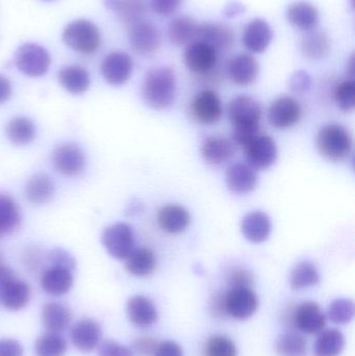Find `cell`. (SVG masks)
I'll return each instance as SVG.
<instances>
[{
  "label": "cell",
  "instance_id": "obj_1",
  "mask_svg": "<svg viewBox=\"0 0 355 356\" xmlns=\"http://www.w3.org/2000/svg\"><path fill=\"white\" fill-rule=\"evenodd\" d=\"M176 95V76L170 67L152 69L142 86L144 102L154 110H166L172 106Z\"/></svg>",
  "mask_w": 355,
  "mask_h": 356
},
{
  "label": "cell",
  "instance_id": "obj_2",
  "mask_svg": "<svg viewBox=\"0 0 355 356\" xmlns=\"http://www.w3.org/2000/svg\"><path fill=\"white\" fill-rule=\"evenodd\" d=\"M63 41L77 54H95L102 43L99 29L93 22L85 19L73 21L65 27Z\"/></svg>",
  "mask_w": 355,
  "mask_h": 356
},
{
  "label": "cell",
  "instance_id": "obj_3",
  "mask_svg": "<svg viewBox=\"0 0 355 356\" xmlns=\"http://www.w3.org/2000/svg\"><path fill=\"white\" fill-rule=\"evenodd\" d=\"M317 146L320 154L329 160H344L352 150V135L342 125H325L317 135Z\"/></svg>",
  "mask_w": 355,
  "mask_h": 356
},
{
  "label": "cell",
  "instance_id": "obj_4",
  "mask_svg": "<svg viewBox=\"0 0 355 356\" xmlns=\"http://www.w3.org/2000/svg\"><path fill=\"white\" fill-rule=\"evenodd\" d=\"M15 64L23 74L40 77L49 70L51 58L45 48L35 43H25L15 54Z\"/></svg>",
  "mask_w": 355,
  "mask_h": 356
},
{
  "label": "cell",
  "instance_id": "obj_5",
  "mask_svg": "<svg viewBox=\"0 0 355 356\" xmlns=\"http://www.w3.org/2000/svg\"><path fill=\"white\" fill-rule=\"evenodd\" d=\"M226 315L236 320H246L258 309L256 293L250 286H235L224 292Z\"/></svg>",
  "mask_w": 355,
  "mask_h": 356
},
{
  "label": "cell",
  "instance_id": "obj_6",
  "mask_svg": "<svg viewBox=\"0 0 355 356\" xmlns=\"http://www.w3.org/2000/svg\"><path fill=\"white\" fill-rule=\"evenodd\" d=\"M289 323L306 334H318L327 326V316L315 301H304L290 313Z\"/></svg>",
  "mask_w": 355,
  "mask_h": 356
},
{
  "label": "cell",
  "instance_id": "obj_7",
  "mask_svg": "<svg viewBox=\"0 0 355 356\" xmlns=\"http://www.w3.org/2000/svg\"><path fill=\"white\" fill-rule=\"evenodd\" d=\"M102 244L108 254L115 259H126L135 247V232L126 223H116L104 229L101 236Z\"/></svg>",
  "mask_w": 355,
  "mask_h": 356
},
{
  "label": "cell",
  "instance_id": "obj_8",
  "mask_svg": "<svg viewBox=\"0 0 355 356\" xmlns=\"http://www.w3.org/2000/svg\"><path fill=\"white\" fill-rule=\"evenodd\" d=\"M229 117L233 129L260 127L262 106L251 96L239 95L229 104Z\"/></svg>",
  "mask_w": 355,
  "mask_h": 356
},
{
  "label": "cell",
  "instance_id": "obj_9",
  "mask_svg": "<svg viewBox=\"0 0 355 356\" xmlns=\"http://www.w3.org/2000/svg\"><path fill=\"white\" fill-rule=\"evenodd\" d=\"M129 45L140 56H149L156 54L162 43V33L154 23L141 22L129 29Z\"/></svg>",
  "mask_w": 355,
  "mask_h": 356
},
{
  "label": "cell",
  "instance_id": "obj_10",
  "mask_svg": "<svg viewBox=\"0 0 355 356\" xmlns=\"http://www.w3.org/2000/svg\"><path fill=\"white\" fill-rule=\"evenodd\" d=\"M218 52L208 44L194 41L187 45L183 52L185 66L198 75L210 74L217 66Z\"/></svg>",
  "mask_w": 355,
  "mask_h": 356
},
{
  "label": "cell",
  "instance_id": "obj_11",
  "mask_svg": "<svg viewBox=\"0 0 355 356\" xmlns=\"http://www.w3.org/2000/svg\"><path fill=\"white\" fill-rule=\"evenodd\" d=\"M54 168L65 177H76L85 167V156L83 149L74 143L62 144L52 154Z\"/></svg>",
  "mask_w": 355,
  "mask_h": 356
},
{
  "label": "cell",
  "instance_id": "obj_12",
  "mask_svg": "<svg viewBox=\"0 0 355 356\" xmlns=\"http://www.w3.org/2000/svg\"><path fill=\"white\" fill-rule=\"evenodd\" d=\"M244 154L248 164L254 169H267L277 160V146L274 140L267 135H258L244 146Z\"/></svg>",
  "mask_w": 355,
  "mask_h": 356
},
{
  "label": "cell",
  "instance_id": "obj_13",
  "mask_svg": "<svg viewBox=\"0 0 355 356\" xmlns=\"http://www.w3.org/2000/svg\"><path fill=\"white\" fill-rule=\"evenodd\" d=\"M133 70V58L121 51L108 54L100 67V72L106 83L115 87L124 85L131 79Z\"/></svg>",
  "mask_w": 355,
  "mask_h": 356
},
{
  "label": "cell",
  "instance_id": "obj_14",
  "mask_svg": "<svg viewBox=\"0 0 355 356\" xmlns=\"http://www.w3.org/2000/svg\"><path fill=\"white\" fill-rule=\"evenodd\" d=\"M195 41L212 46L217 52H225L235 45L236 35L224 23H204L198 24Z\"/></svg>",
  "mask_w": 355,
  "mask_h": 356
},
{
  "label": "cell",
  "instance_id": "obj_15",
  "mask_svg": "<svg viewBox=\"0 0 355 356\" xmlns=\"http://www.w3.org/2000/svg\"><path fill=\"white\" fill-rule=\"evenodd\" d=\"M194 118L201 124H215L222 116V102L213 90H204L194 97L191 106Z\"/></svg>",
  "mask_w": 355,
  "mask_h": 356
},
{
  "label": "cell",
  "instance_id": "obj_16",
  "mask_svg": "<svg viewBox=\"0 0 355 356\" xmlns=\"http://www.w3.org/2000/svg\"><path fill=\"white\" fill-rule=\"evenodd\" d=\"M302 117V106L292 97H281L275 100L268 111L269 123L275 129H286L294 127Z\"/></svg>",
  "mask_w": 355,
  "mask_h": 356
},
{
  "label": "cell",
  "instance_id": "obj_17",
  "mask_svg": "<svg viewBox=\"0 0 355 356\" xmlns=\"http://www.w3.org/2000/svg\"><path fill=\"white\" fill-rule=\"evenodd\" d=\"M71 340L77 350L90 353L99 347L102 341V330L99 323L95 320H79L71 330Z\"/></svg>",
  "mask_w": 355,
  "mask_h": 356
},
{
  "label": "cell",
  "instance_id": "obj_18",
  "mask_svg": "<svg viewBox=\"0 0 355 356\" xmlns=\"http://www.w3.org/2000/svg\"><path fill=\"white\" fill-rule=\"evenodd\" d=\"M258 177L256 169L245 163H236L226 171L225 182L231 192L237 194H248L256 190Z\"/></svg>",
  "mask_w": 355,
  "mask_h": 356
},
{
  "label": "cell",
  "instance_id": "obj_19",
  "mask_svg": "<svg viewBox=\"0 0 355 356\" xmlns=\"http://www.w3.org/2000/svg\"><path fill=\"white\" fill-rule=\"evenodd\" d=\"M273 39V31L264 19H254L246 25L243 33L244 46L252 54L266 51Z\"/></svg>",
  "mask_w": 355,
  "mask_h": 356
},
{
  "label": "cell",
  "instance_id": "obj_20",
  "mask_svg": "<svg viewBox=\"0 0 355 356\" xmlns=\"http://www.w3.org/2000/svg\"><path fill=\"white\" fill-rule=\"evenodd\" d=\"M129 321L139 328H149L156 323L158 312L156 305L145 296L131 297L126 305Z\"/></svg>",
  "mask_w": 355,
  "mask_h": 356
},
{
  "label": "cell",
  "instance_id": "obj_21",
  "mask_svg": "<svg viewBox=\"0 0 355 356\" xmlns=\"http://www.w3.org/2000/svg\"><path fill=\"white\" fill-rule=\"evenodd\" d=\"M72 271L66 268L50 266L44 270L40 278L41 288L46 294L51 296H63L73 286Z\"/></svg>",
  "mask_w": 355,
  "mask_h": 356
},
{
  "label": "cell",
  "instance_id": "obj_22",
  "mask_svg": "<svg viewBox=\"0 0 355 356\" xmlns=\"http://www.w3.org/2000/svg\"><path fill=\"white\" fill-rule=\"evenodd\" d=\"M286 17L292 26L302 31H312L318 26L320 15L316 6L306 1H296L290 4Z\"/></svg>",
  "mask_w": 355,
  "mask_h": 356
},
{
  "label": "cell",
  "instance_id": "obj_23",
  "mask_svg": "<svg viewBox=\"0 0 355 356\" xmlns=\"http://www.w3.org/2000/svg\"><path fill=\"white\" fill-rule=\"evenodd\" d=\"M31 299V288L16 276L6 282L0 291V300L8 311L17 312L26 307Z\"/></svg>",
  "mask_w": 355,
  "mask_h": 356
},
{
  "label": "cell",
  "instance_id": "obj_24",
  "mask_svg": "<svg viewBox=\"0 0 355 356\" xmlns=\"http://www.w3.org/2000/svg\"><path fill=\"white\" fill-rule=\"evenodd\" d=\"M227 71L233 83L239 86H249L258 77V63L250 54H238L229 60Z\"/></svg>",
  "mask_w": 355,
  "mask_h": 356
},
{
  "label": "cell",
  "instance_id": "obj_25",
  "mask_svg": "<svg viewBox=\"0 0 355 356\" xmlns=\"http://www.w3.org/2000/svg\"><path fill=\"white\" fill-rule=\"evenodd\" d=\"M191 222L189 211L177 204H168L158 211V223L164 232L171 234H181Z\"/></svg>",
  "mask_w": 355,
  "mask_h": 356
},
{
  "label": "cell",
  "instance_id": "obj_26",
  "mask_svg": "<svg viewBox=\"0 0 355 356\" xmlns=\"http://www.w3.org/2000/svg\"><path fill=\"white\" fill-rule=\"evenodd\" d=\"M72 314L66 305L56 301L47 302L42 309V324L51 334L64 332L70 326Z\"/></svg>",
  "mask_w": 355,
  "mask_h": 356
},
{
  "label": "cell",
  "instance_id": "obj_27",
  "mask_svg": "<svg viewBox=\"0 0 355 356\" xmlns=\"http://www.w3.org/2000/svg\"><path fill=\"white\" fill-rule=\"evenodd\" d=\"M241 230L250 242L263 243L270 236L272 224L264 211H251L242 220Z\"/></svg>",
  "mask_w": 355,
  "mask_h": 356
},
{
  "label": "cell",
  "instance_id": "obj_28",
  "mask_svg": "<svg viewBox=\"0 0 355 356\" xmlns=\"http://www.w3.org/2000/svg\"><path fill=\"white\" fill-rule=\"evenodd\" d=\"M106 6L116 12L123 24L133 26L143 21L148 6L146 0H104Z\"/></svg>",
  "mask_w": 355,
  "mask_h": 356
},
{
  "label": "cell",
  "instance_id": "obj_29",
  "mask_svg": "<svg viewBox=\"0 0 355 356\" xmlns=\"http://www.w3.org/2000/svg\"><path fill=\"white\" fill-rule=\"evenodd\" d=\"M200 152L208 164L221 165L233 158L235 148L225 138L210 137L204 140Z\"/></svg>",
  "mask_w": 355,
  "mask_h": 356
},
{
  "label": "cell",
  "instance_id": "obj_30",
  "mask_svg": "<svg viewBox=\"0 0 355 356\" xmlns=\"http://www.w3.org/2000/svg\"><path fill=\"white\" fill-rule=\"evenodd\" d=\"M56 186L53 180L45 173H38L29 178L25 186V196L35 205L45 204L51 200Z\"/></svg>",
  "mask_w": 355,
  "mask_h": 356
},
{
  "label": "cell",
  "instance_id": "obj_31",
  "mask_svg": "<svg viewBox=\"0 0 355 356\" xmlns=\"http://www.w3.org/2000/svg\"><path fill=\"white\" fill-rule=\"evenodd\" d=\"M156 268V255L146 247L133 249L125 259V269L135 277H147L154 273Z\"/></svg>",
  "mask_w": 355,
  "mask_h": 356
},
{
  "label": "cell",
  "instance_id": "obj_32",
  "mask_svg": "<svg viewBox=\"0 0 355 356\" xmlns=\"http://www.w3.org/2000/svg\"><path fill=\"white\" fill-rule=\"evenodd\" d=\"M331 42L329 35L324 31H312L302 37L300 41V50L308 60H321L329 56Z\"/></svg>",
  "mask_w": 355,
  "mask_h": 356
},
{
  "label": "cell",
  "instance_id": "obj_33",
  "mask_svg": "<svg viewBox=\"0 0 355 356\" xmlns=\"http://www.w3.org/2000/svg\"><path fill=\"white\" fill-rule=\"evenodd\" d=\"M58 81L69 93L79 95L88 91L91 85L89 72L81 66H68L58 72Z\"/></svg>",
  "mask_w": 355,
  "mask_h": 356
},
{
  "label": "cell",
  "instance_id": "obj_34",
  "mask_svg": "<svg viewBox=\"0 0 355 356\" xmlns=\"http://www.w3.org/2000/svg\"><path fill=\"white\" fill-rule=\"evenodd\" d=\"M198 24L192 17L181 16L173 19L168 27L169 41L174 46L189 45L195 41Z\"/></svg>",
  "mask_w": 355,
  "mask_h": 356
},
{
  "label": "cell",
  "instance_id": "obj_35",
  "mask_svg": "<svg viewBox=\"0 0 355 356\" xmlns=\"http://www.w3.org/2000/svg\"><path fill=\"white\" fill-rule=\"evenodd\" d=\"M35 125L31 119L19 116L10 119L6 127V134L10 143L24 146L31 143L35 138Z\"/></svg>",
  "mask_w": 355,
  "mask_h": 356
},
{
  "label": "cell",
  "instance_id": "obj_36",
  "mask_svg": "<svg viewBox=\"0 0 355 356\" xmlns=\"http://www.w3.org/2000/svg\"><path fill=\"white\" fill-rule=\"evenodd\" d=\"M345 347L344 334L336 328L322 330L315 343V356H339Z\"/></svg>",
  "mask_w": 355,
  "mask_h": 356
},
{
  "label": "cell",
  "instance_id": "obj_37",
  "mask_svg": "<svg viewBox=\"0 0 355 356\" xmlns=\"http://www.w3.org/2000/svg\"><path fill=\"white\" fill-rule=\"evenodd\" d=\"M20 223V211L14 199L0 194V236L16 232Z\"/></svg>",
  "mask_w": 355,
  "mask_h": 356
},
{
  "label": "cell",
  "instance_id": "obj_38",
  "mask_svg": "<svg viewBox=\"0 0 355 356\" xmlns=\"http://www.w3.org/2000/svg\"><path fill=\"white\" fill-rule=\"evenodd\" d=\"M320 282V273L314 264L302 261L292 270L290 275V286L292 290L299 291L316 286Z\"/></svg>",
  "mask_w": 355,
  "mask_h": 356
},
{
  "label": "cell",
  "instance_id": "obj_39",
  "mask_svg": "<svg viewBox=\"0 0 355 356\" xmlns=\"http://www.w3.org/2000/svg\"><path fill=\"white\" fill-rule=\"evenodd\" d=\"M275 350L279 356H306L308 344L296 332H285L277 338Z\"/></svg>",
  "mask_w": 355,
  "mask_h": 356
},
{
  "label": "cell",
  "instance_id": "obj_40",
  "mask_svg": "<svg viewBox=\"0 0 355 356\" xmlns=\"http://www.w3.org/2000/svg\"><path fill=\"white\" fill-rule=\"evenodd\" d=\"M67 342L58 334H47L40 337L35 344L37 356H65L67 353Z\"/></svg>",
  "mask_w": 355,
  "mask_h": 356
},
{
  "label": "cell",
  "instance_id": "obj_41",
  "mask_svg": "<svg viewBox=\"0 0 355 356\" xmlns=\"http://www.w3.org/2000/svg\"><path fill=\"white\" fill-rule=\"evenodd\" d=\"M354 301L347 298L336 299L329 305L327 318L333 323L340 325L349 324L354 320Z\"/></svg>",
  "mask_w": 355,
  "mask_h": 356
},
{
  "label": "cell",
  "instance_id": "obj_42",
  "mask_svg": "<svg viewBox=\"0 0 355 356\" xmlns=\"http://www.w3.org/2000/svg\"><path fill=\"white\" fill-rule=\"evenodd\" d=\"M204 356H238V349L233 341L223 334H215L206 341Z\"/></svg>",
  "mask_w": 355,
  "mask_h": 356
},
{
  "label": "cell",
  "instance_id": "obj_43",
  "mask_svg": "<svg viewBox=\"0 0 355 356\" xmlns=\"http://www.w3.org/2000/svg\"><path fill=\"white\" fill-rule=\"evenodd\" d=\"M336 104L341 110L352 112L355 106V83L352 79L342 81L336 87Z\"/></svg>",
  "mask_w": 355,
  "mask_h": 356
},
{
  "label": "cell",
  "instance_id": "obj_44",
  "mask_svg": "<svg viewBox=\"0 0 355 356\" xmlns=\"http://www.w3.org/2000/svg\"><path fill=\"white\" fill-rule=\"evenodd\" d=\"M46 259H47L49 265L53 266V267L66 268V269L71 270V271L75 269L74 259L71 257L70 253L67 252L64 249H52L50 252L47 253Z\"/></svg>",
  "mask_w": 355,
  "mask_h": 356
},
{
  "label": "cell",
  "instance_id": "obj_45",
  "mask_svg": "<svg viewBox=\"0 0 355 356\" xmlns=\"http://www.w3.org/2000/svg\"><path fill=\"white\" fill-rule=\"evenodd\" d=\"M227 284L229 288L235 286H250L254 284V277L247 270L241 267L233 268L227 275Z\"/></svg>",
  "mask_w": 355,
  "mask_h": 356
},
{
  "label": "cell",
  "instance_id": "obj_46",
  "mask_svg": "<svg viewBox=\"0 0 355 356\" xmlns=\"http://www.w3.org/2000/svg\"><path fill=\"white\" fill-rule=\"evenodd\" d=\"M98 353L99 356H133V350L129 347L119 344L113 340L100 343Z\"/></svg>",
  "mask_w": 355,
  "mask_h": 356
},
{
  "label": "cell",
  "instance_id": "obj_47",
  "mask_svg": "<svg viewBox=\"0 0 355 356\" xmlns=\"http://www.w3.org/2000/svg\"><path fill=\"white\" fill-rule=\"evenodd\" d=\"M183 2V0H150L152 10L160 16H170L174 14L181 8Z\"/></svg>",
  "mask_w": 355,
  "mask_h": 356
},
{
  "label": "cell",
  "instance_id": "obj_48",
  "mask_svg": "<svg viewBox=\"0 0 355 356\" xmlns=\"http://www.w3.org/2000/svg\"><path fill=\"white\" fill-rule=\"evenodd\" d=\"M151 356H183V351L179 343L167 340L156 344Z\"/></svg>",
  "mask_w": 355,
  "mask_h": 356
},
{
  "label": "cell",
  "instance_id": "obj_49",
  "mask_svg": "<svg viewBox=\"0 0 355 356\" xmlns=\"http://www.w3.org/2000/svg\"><path fill=\"white\" fill-rule=\"evenodd\" d=\"M208 309H210V315L213 317L222 319L226 317V311H225L224 292H218L213 294L210 297V303H208Z\"/></svg>",
  "mask_w": 355,
  "mask_h": 356
},
{
  "label": "cell",
  "instance_id": "obj_50",
  "mask_svg": "<svg viewBox=\"0 0 355 356\" xmlns=\"http://www.w3.org/2000/svg\"><path fill=\"white\" fill-rule=\"evenodd\" d=\"M290 85H291V89L296 93H304L311 87L310 75L306 71H297L292 76Z\"/></svg>",
  "mask_w": 355,
  "mask_h": 356
},
{
  "label": "cell",
  "instance_id": "obj_51",
  "mask_svg": "<svg viewBox=\"0 0 355 356\" xmlns=\"http://www.w3.org/2000/svg\"><path fill=\"white\" fill-rule=\"evenodd\" d=\"M158 343L149 337H142L133 343V350L139 355L151 356Z\"/></svg>",
  "mask_w": 355,
  "mask_h": 356
},
{
  "label": "cell",
  "instance_id": "obj_52",
  "mask_svg": "<svg viewBox=\"0 0 355 356\" xmlns=\"http://www.w3.org/2000/svg\"><path fill=\"white\" fill-rule=\"evenodd\" d=\"M23 348L17 341L12 339L0 340V356H22Z\"/></svg>",
  "mask_w": 355,
  "mask_h": 356
},
{
  "label": "cell",
  "instance_id": "obj_53",
  "mask_svg": "<svg viewBox=\"0 0 355 356\" xmlns=\"http://www.w3.org/2000/svg\"><path fill=\"white\" fill-rule=\"evenodd\" d=\"M12 95V85L4 75L0 74V104H6Z\"/></svg>",
  "mask_w": 355,
  "mask_h": 356
},
{
  "label": "cell",
  "instance_id": "obj_54",
  "mask_svg": "<svg viewBox=\"0 0 355 356\" xmlns=\"http://www.w3.org/2000/svg\"><path fill=\"white\" fill-rule=\"evenodd\" d=\"M245 12V6L240 2L233 1L229 2L226 6H225L224 15L227 18H235V17L240 16Z\"/></svg>",
  "mask_w": 355,
  "mask_h": 356
},
{
  "label": "cell",
  "instance_id": "obj_55",
  "mask_svg": "<svg viewBox=\"0 0 355 356\" xmlns=\"http://www.w3.org/2000/svg\"><path fill=\"white\" fill-rule=\"evenodd\" d=\"M14 272H13L10 268L6 267L3 259H2L1 255H0V291H1L2 286L6 284V282H8V280L14 277Z\"/></svg>",
  "mask_w": 355,
  "mask_h": 356
}]
</instances>
